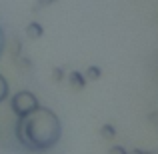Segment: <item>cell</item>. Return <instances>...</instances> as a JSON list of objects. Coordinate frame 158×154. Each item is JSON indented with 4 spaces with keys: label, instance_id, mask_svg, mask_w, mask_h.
I'll use <instances>...</instances> for the list:
<instances>
[{
    "label": "cell",
    "instance_id": "1",
    "mask_svg": "<svg viewBox=\"0 0 158 154\" xmlns=\"http://www.w3.org/2000/svg\"><path fill=\"white\" fill-rule=\"evenodd\" d=\"M14 136L20 148L32 154L48 152L60 142L62 138V122L56 112L46 106H38L28 116L16 120Z\"/></svg>",
    "mask_w": 158,
    "mask_h": 154
},
{
    "label": "cell",
    "instance_id": "2",
    "mask_svg": "<svg viewBox=\"0 0 158 154\" xmlns=\"http://www.w3.org/2000/svg\"><path fill=\"white\" fill-rule=\"evenodd\" d=\"M10 98V108L12 112L16 114V118H22V116H28L30 112H34L36 108L40 106L38 96L30 90H20L16 92L14 96H8Z\"/></svg>",
    "mask_w": 158,
    "mask_h": 154
},
{
    "label": "cell",
    "instance_id": "3",
    "mask_svg": "<svg viewBox=\"0 0 158 154\" xmlns=\"http://www.w3.org/2000/svg\"><path fill=\"white\" fill-rule=\"evenodd\" d=\"M68 84L72 86L74 90H84V88H86V84H88V80L84 78V72L72 70V72L68 74Z\"/></svg>",
    "mask_w": 158,
    "mask_h": 154
},
{
    "label": "cell",
    "instance_id": "4",
    "mask_svg": "<svg viewBox=\"0 0 158 154\" xmlns=\"http://www.w3.org/2000/svg\"><path fill=\"white\" fill-rule=\"evenodd\" d=\"M26 36H28V38H32V40L40 38V36H42V26H40L38 22H30L26 26Z\"/></svg>",
    "mask_w": 158,
    "mask_h": 154
},
{
    "label": "cell",
    "instance_id": "5",
    "mask_svg": "<svg viewBox=\"0 0 158 154\" xmlns=\"http://www.w3.org/2000/svg\"><path fill=\"white\" fill-rule=\"evenodd\" d=\"M100 136L104 140H114L116 138V128L112 126V124H102V128H100Z\"/></svg>",
    "mask_w": 158,
    "mask_h": 154
},
{
    "label": "cell",
    "instance_id": "6",
    "mask_svg": "<svg viewBox=\"0 0 158 154\" xmlns=\"http://www.w3.org/2000/svg\"><path fill=\"white\" fill-rule=\"evenodd\" d=\"M100 76H102V70L98 68V66H90V68L84 72V78H86L88 82H96V80H100Z\"/></svg>",
    "mask_w": 158,
    "mask_h": 154
},
{
    "label": "cell",
    "instance_id": "7",
    "mask_svg": "<svg viewBox=\"0 0 158 154\" xmlns=\"http://www.w3.org/2000/svg\"><path fill=\"white\" fill-rule=\"evenodd\" d=\"M8 96H10V84H8V80L0 74V104L6 100Z\"/></svg>",
    "mask_w": 158,
    "mask_h": 154
},
{
    "label": "cell",
    "instance_id": "8",
    "mask_svg": "<svg viewBox=\"0 0 158 154\" xmlns=\"http://www.w3.org/2000/svg\"><path fill=\"white\" fill-rule=\"evenodd\" d=\"M64 76H66V74H64V68H60V66H56V68L52 70V80L56 82V84H60V82L64 80Z\"/></svg>",
    "mask_w": 158,
    "mask_h": 154
},
{
    "label": "cell",
    "instance_id": "9",
    "mask_svg": "<svg viewBox=\"0 0 158 154\" xmlns=\"http://www.w3.org/2000/svg\"><path fill=\"white\" fill-rule=\"evenodd\" d=\"M16 62H18V66L20 68H32V60L30 58H26V56H22V54H20V56H16Z\"/></svg>",
    "mask_w": 158,
    "mask_h": 154
},
{
    "label": "cell",
    "instance_id": "10",
    "mask_svg": "<svg viewBox=\"0 0 158 154\" xmlns=\"http://www.w3.org/2000/svg\"><path fill=\"white\" fill-rule=\"evenodd\" d=\"M108 154H130V152H128L124 146H120V144H114V146H110Z\"/></svg>",
    "mask_w": 158,
    "mask_h": 154
},
{
    "label": "cell",
    "instance_id": "11",
    "mask_svg": "<svg viewBox=\"0 0 158 154\" xmlns=\"http://www.w3.org/2000/svg\"><path fill=\"white\" fill-rule=\"evenodd\" d=\"M4 48H6V34H4V28L0 24V56L4 54Z\"/></svg>",
    "mask_w": 158,
    "mask_h": 154
},
{
    "label": "cell",
    "instance_id": "12",
    "mask_svg": "<svg viewBox=\"0 0 158 154\" xmlns=\"http://www.w3.org/2000/svg\"><path fill=\"white\" fill-rule=\"evenodd\" d=\"M52 2H56V0H38V2H36V10L42 8V6H48V4H52Z\"/></svg>",
    "mask_w": 158,
    "mask_h": 154
}]
</instances>
